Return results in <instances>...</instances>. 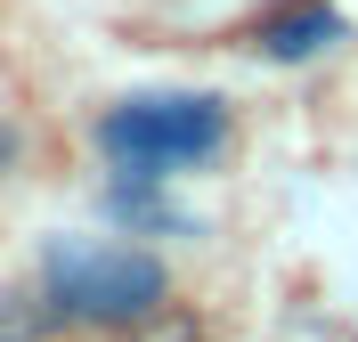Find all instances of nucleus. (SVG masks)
<instances>
[{"label":"nucleus","instance_id":"obj_1","mask_svg":"<svg viewBox=\"0 0 358 342\" xmlns=\"http://www.w3.org/2000/svg\"><path fill=\"white\" fill-rule=\"evenodd\" d=\"M98 147L122 163V180H163V171H187V163L220 155L228 147V106L220 98H131L98 122Z\"/></svg>","mask_w":358,"mask_h":342},{"label":"nucleus","instance_id":"obj_2","mask_svg":"<svg viewBox=\"0 0 358 342\" xmlns=\"http://www.w3.org/2000/svg\"><path fill=\"white\" fill-rule=\"evenodd\" d=\"M49 310L73 326H131L163 301V261L155 252H122V245H57L49 252Z\"/></svg>","mask_w":358,"mask_h":342},{"label":"nucleus","instance_id":"obj_3","mask_svg":"<svg viewBox=\"0 0 358 342\" xmlns=\"http://www.w3.org/2000/svg\"><path fill=\"white\" fill-rule=\"evenodd\" d=\"M326 41H342V17H334V8H301V17L261 24V49H268V57H317Z\"/></svg>","mask_w":358,"mask_h":342},{"label":"nucleus","instance_id":"obj_4","mask_svg":"<svg viewBox=\"0 0 358 342\" xmlns=\"http://www.w3.org/2000/svg\"><path fill=\"white\" fill-rule=\"evenodd\" d=\"M49 318H57L49 294H41V301H33V294H0V342H33Z\"/></svg>","mask_w":358,"mask_h":342},{"label":"nucleus","instance_id":"obj_5","mask_svg":"<svg viewBox=\"0 0 358 342\" xmlns=\"http://www.w3.org/2000/svg\"><path fill=\"white\" fill-rule=\"evenodd\" d=\"M8 155H17V131H0V163H8Z\"/></svg>","mask_w":358,"mask_h":342}]
</instances>
